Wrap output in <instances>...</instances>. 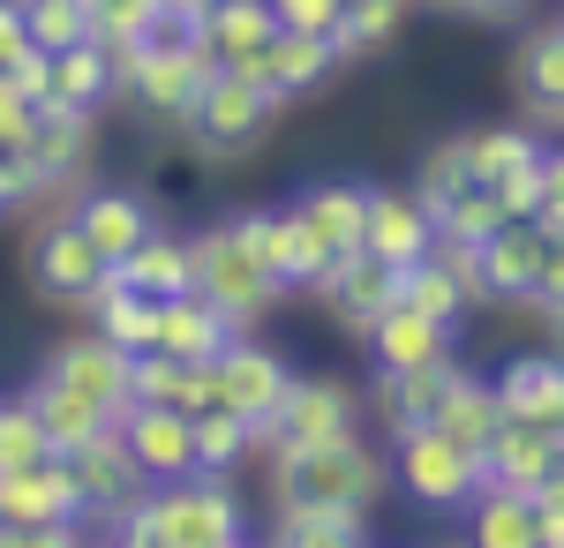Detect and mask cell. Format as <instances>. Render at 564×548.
Returning a JSON list of instances; mask_svg holds the SVG:
<instances>
[{
	"label": "cell",
	"mask_w": 564,
	"mask_h": 548,
	"mask_svg": "<svg viewBox=\"0 0 564 548\" xmlns=\"http://www.w3.org/2000/svg\"><path fill=\"white\" fill-rule=\"evenodd\" d=\"M550 353H557V361H564V308H557V316H550Z\"/></svg>",
	"instance_id": "9f6ffc18"
},
{
	"label": "cell",
	"mask_w": 564,
	"mask_h": 548,
	"mask_svg": "<svg viewBox=\"0 0 564 548\" xmlns=\"http://www.w3.org/2000/svg\"><path fill=\"white\" fill-rule=\"evenodd\" d=\"M436 241H467V249H481V241H489V233H497V226H505V211H497V188H459V196H452V204H436Z\"/></svg>",
	"instance_id": "ab89813d"
},
{
	"label": "cell",
	"mask_w": 564,
	"mask_h": 548,
	"mask_svg": "<svg viewBox=\"0 0 564 548\" xmlns=\"http://www.w3.org/2000/svg\"><path fill=\"white\" fill-rule=\"evenodd\" d=\"M361 249L391 263V271H406V263H422L436 249V218L430 204L414 196V188H369V233H361Z\"/></svg>",
	"instance_id": "ac0fdd59"
},
{
	"label": "cell",
	"mask_w": 564,
	"mask_h": 548,
	"mask_svg": "<svg viewBox=\"0 0 564 548\" xmlns=\"http://www.w3.org/2000/svg\"><path fill=\"white\" fill-rule=\"evenodd\" d=\"M234 548H249V541H234Z\"/></svg>",
	"instance_id": "6125c7cd"
},
{
	"label": "cell",
	"mask_w": 564,
	"mask_h": 548,
	"mask_svg": "<svg viewBox=\"0 0 564 548\" xmlns=\"http://www.w3.org/2000/svg\"><path fill=\"white\" fill-rule=\"evenodd\" d=\"M31 113H39V106H23V98H15V90L0 84V151H15V143H23V135H31Z\"/></svg>",
	"instance_id": "f907efd6"
},
{
	"label": "cell",
	"mask_w": 564,
	"mask_h": 548,
	"mask_svg": "<svg viewBox=\"0 0 564 548\" xmlns=\"http://www.w3.org/2000/svg\"><path fill=\"white\" fill-rule=\"evenodd\" d=\"M279 31H308V39H339L347 23V0H271Z\"/></svg>",
	"instance_id": "ee69618b"
},
{
	"label": "cell",
	"mask_w": 564,
	"mask_h": 548,
	"mask_svg": "<svg viewBox=\"0 0 564 548\" xmlns=\"http://www.w3.org/2000/svg\"><path fill=\"white\" fill-rule=\"evenodd\" d=\"M436 428L481 451V443L505 428V406H497V391H489L481 376H467V369H459V383H452V391H444V406H436Z\"/></svg>",
	"instance_id": "74e56055"
},
{
	"label": "cell",
	"mask_w": 564,
	"mask_h": 548,
	"mask_svg": "<svg viewBox=\"0 0 564 548\" xmlns=\"http://www.w3.org/2000/svg\"><path fill=\"white\" fill-rule=\"evenodd\" d=\"M369 541V511L354 504H279L271 548H361Z\"/></svg>",
	"instance_id": "4dcf8cb0"
},
{
	"label": "cell",
	"mask_w": 564,
	"mask_h": 548,
	"mask_svg": "<svg viewBox=\"0 0 564 548\" xmlns=\"http://www.w3.org/2000/svg\"><path fill=\"white\" fill-rule=\"evenodd\" d=\"M512 98L527 121L564 128V23H534L512 53Z\"/></svg>",
	"instance_id": "ffe728a7"
},
{
	"label": "cell",
	"mask_w": 564,
	"mask_h": 548,
	"mask_svg": "<svg viewBox=\"0 0 564 548\" xmlns=\"http://www.w3.org/2000/svg\"><path fill=\"white\" fill-rule=\"evenodd\" d=\"M0 84L15 90L23 106H45V98H53V53H39V45H31V53H15V61L0 68Z\"/></svg>",
	"instance_id": "f6af8a7d"
},
{
	"label": "cell",
	"mask_w": 564,
	"mask_h": 548,
	"mask_svg": "<svg viewBox=\"0 0 564 548\" xmlns=\"http://www.w3.org/2000/svg\"><path fill=\"white\" fill-rule=\"evenodd\" d=\"M39 459H53L39 414H31L23 398H8V406H0V473H23V465H39Z\"/></svg>",
	"instance_id": "7bdbcfd3"
},
{
	"label": "cell",
	"mask_w": 564,
	"mask_h": 548,
	"mask_svg": "<svg viewBox=\"0 0 564 548\" xmlns=\"http://www.w3.org/2000/svg\"><path fill=\"white\" fill-rule=\"evenodd\" d=\"M113 278L135 286V294H151V300H181V294H196V249L159 226V233H143V241L113 263Z\"/></svg>",
	"instance_id": "4316f807"
},
{
	"label": "cell",
	"mask_w": 564,
	"mask_h": 548,
	"mask_svg": "<svg viewBox=\"0 0 564 548\" xmlns=\"http://www.w3.org/2000/svg\"><path fill=\"white\" fill-rule=\"evenodd\" d=\"M188 249H196V294L218 300L234 324H249V316H263V308H279L286 286L249 255V241L234 233V218H218V226H204V233H188Z\"/></svg>",
	"instance_id": "52a82bcc"
},
{
	"label": "cell",
	"mask_w": 564,
	"mask_h": 548,
	"mask_svg": "<svg viewBox=\"0 0 564 548\" xmlns=\"http://www.w3.org/2000/svg\"><path fill=\"white\" fill-rule=\"evenodd\" d=\"M406 8H414V0H361V8H347V23H339V61H361V53H377V45H391V31H399V23H406Z\"/></svg>",
	"instance_id": "b9f144b4"
},
{
	"label": "cell",
	"mask_w": 564,
	"mask_h": 548,
	"mask_svg": "<svg viewBox=\"0 0 564 548\" xmlns=\"http://www.w3.org/2000/svg\"><path fill=\"white\" fill-rule=\"evenodd\" d=\"M204 8L212 0H159V15H188V23H204Z\"/></svg>",
	"instance_id": "11a10c76"
},
{
	"label": "cell",
	"mask_w": 564,
	"mask_h": 548,
	"mask_svg": "<svg viewBox=\"0 0 564 548\" xmlns=\"http://www.w3.org/2000/svg\"><path fill=\"white\" fill-rule=\"evenodd\" d=\"M279 113H286V106H279L263 84H249L241 68H218L212 84H204V98H196V113L181 121V135H188V151H196V158L234 166V158H249V151L271 143Z\"/></svg>",
	"instance_id": "3957f363"
},
{
	"label": "cell",
	"mask_w": 564,
	"mask_h": 548,
	"mask_svg": "<svg viewBox=\"0 0 564 548\" xmlns=\"http://www.w3.org/2000/svg\"><path fill=\"white\" fill-rule=\"evenodd\" d=\"M475 135V180L481 188H497V180H520L550 158V143L534 135V128H467Z\"/></svg>",
	"instance_id": "8d00e7d4"
},
{
	"label": "cell",
	"mask_w": 564,
	"mask_h": 548,
	"mask_svg": "<svg viewBox=\"0 0 564 548\" xmlns=\"http://www.w3.org/2000/svg\"><path fill=\"white\" fill-rule=\"evenodd\" d=\"M15 204H31V180H23V166H15V151H0V218L15 211Z\"/></svg>",
	"instance_id": "816d5d0a"
},
{
	"label": "cell",
	"mask_w": 564,
	"mask_h": 548,
	"mask_svg": "<svg viewBox=\"0 0 564 548\" xmlns=\"http://www.w3.org/2000/svg\"><path fill=\"white\" fill-rule=\"evenodd\" d=\"M475 541L467 548H542V526H534V496H520V489H481L475 504Z\"/></svg>",
	"instance_id": "836d02e7"
},
{
	"label": "cell",
	"mask_w": 564,
	"mask_h": 548,
	"mask_svg": "<svg viewBox=\"0 0 564 548\" xmlns=\"http://www.w3.org/2000/svg\"><path fill=\"white\" fill-rule=\"evenodd\" d=\"M23 23H31L39 53H68V45L98 39L90 31V0H23Z\"/></svg>",
	"instance_id": "60d3db41"
},
{
	"label": "cell",
	"mask_w": 564,
	"mask_h": 548,
	"mask_svg": "<svg viewBox=\"0 0 564 548\" xmlns=\"http://www.w3.org/2000/svg\"><path fill=\"white\" fill-rule=\"evenodd\" d=\"M263 548H271V541H263Z\"/></svg>",
	"instance_id": "be15d7a7"
},
{
	"label": "cell",
	"mask_w": 564,
	"mask_h": 548,
	"mask_svg": "<svg viewBox=\"0 0 564 548\" xmlns=\"http://www.w3.org/2000/svg\"><path fill=\"white\" fill-rule=\"evenodd\" d=\"M45 376H61L68 391H84V398H98L113 421L129 414V353L113 346L106 331H76L61 338L53 353H45Z\"/></svg>",
	"instance_id": "9a60e30c"
},
{
	"label": "cell",
	"mask_w": 564,
	"mask_h": 548,
	"mask_svg": "<svg viewBox=\"0 0 564 548\" xmlns=\"http://www.w3.org/2000/svg\"><path fill=\"white\" fill-rule=\"evenodd\" d=\"M90 151H98V113H76V106H39L31 113V135L15 143V166L31 180V196H76L90 180Z\"/></svg>",
	"instance_id": "ba28073f"
},
{
	"label": "cell",
	"mask_w": 564,
	"mask_h": 548,
	"mask_svg": "<svg viewBox=\"0 0 564 548\" xmlns=\"http://www.w3.org/2000/svg\"><path fill=\"white\" fill-rule=\"evenodd\" d=\"M68 473H76V489H84L90 518H121V511L151 489L143 465L129 459V443H121V428H106V436H90L84 451H68Z\"/></svg>",
	"instance_id": "e0dca14e"
},
{
	"label": "cell",
	"mask_w": 564,
	"mask_h": 548,
	"mask_svg": "<svg viewBox=\"0 0 564 548\" xmlns=\"http://www.w3.org/2000/svg\"><path fill=\"white\" fill-rule=\"evenodd\" d=\"M23 406L39 414L45 443H53L61 459H68V451H84L90 436H106V428H113V414H106L98 398H84V391H68V383H61V376H45V369H39V383L23 391Z\"/></svg>",
	"instance_id": "83f0119b"
},
{
	"label": "cell",
	"mask_w": 564,
	"mask_h": 548,
	"mask_svg": "<svg viewBox=\"0 0 564 548\" xmlns=\"http://www.w3.org/2000/svg\"><path fill=\"white\" fill-rule=\"evenodd\" d=\"M542 548H564V541H542Z\"/></svg>",
	"instance_id": "91938a15"
},
{
	"label": "cell",
	"mask_w": 564,
	"mask_h": 548,
	"mask_svg": "<svg viewBox=\"0 0 564 548\" xmlns=\"http://www.w3.org/2000/svg\"><path fill=\"white\" fill-rule=\"evenodd\" d=\"M121 98V53L106 39H84L68 53H53V98L45 106H76V113H106Z\"/></svg>",
	"instance_id": "d4e9b609"
},
{
	"label": "cell",
	"mask_w": 564,
	"mask_h": 548,
	"mask_svg": "<svg viewBox=\"0 0 564 548\" xmlns=\"http://www.w3.org/2000/svg\"><path fill=\"white\" fill-rule=\"evenodd\" d=\"M459 188H475V135H436L430 151L414 158V196L422 204H452Z\"/></svg>",
	"instance_id": "f35d334b"
},
{
	"label": "cell",
	"mask_w": 564,
	"mask_h": 548,
	"mask_svg": "<svg viewBox=\"0 0 564 548\" xmlns=\"http://www.w3.org/2000/svg\"><path fill=\"white\" fill-rule=\"evenodd\" d=\"M430 8H459V0H430Z\"/></svg>",
	"instance_id": "680465c9"
},
{
	"label": "cell",
	"mask_w": 564,
	"mask_h": 548,
	"mask_svg": "<svg viewBox=\"0 0 564 548\" xmlns=\"http://www.w3.org/2000/svg\"><path fill=\"white\" fill-rule=\"evenodd\" d=\"M339 68H347V61H339V45H332V39H308V31H279L257 61H241V76H249V84H263L279 106L316 98V90L332 84Z\"/></svg>",
	"instance_id": "4fadbf2b"
},
{
	"label": "cell",
	"mask_w": 564,
	"mask_h": 548,
	"mask_svg": "<svg viewBox=\"0 0 564 548\" xmlns=\"http://www.w3.org/2000/svg\"><path fill=\"white\" fill-rule=\"evenodd\" d=\"M234 233L249 241V255H257V263L279 278V286H286V294H302V286L316 294V278L339 263V255H332L302 226V211H294V204H286V211H234Z\"/></svg>",
	"instance_id": "30bf717a"
},
{
	"label": "cell",
	"mask_w": 564,
	"mask_h": 548,
	"mask_svg": "<svg viewBox=\"0 0 564 548\" xmlns=\"http://www.w3.org/2000/svg\"><path fill=\"white\" fill-rule=\"evenodd\" d=\"M354 421H361L354 383H339V376H294V383H286V398H279V414L257 428V443H263V451H308V443L354 436Z\"/></svg>",
	"instance_id": "9c48e42d"
},
{
	"label": "cell",
	"mask_w": 564,
	"mask_h": 548,
	"mask_svg": "<svg viewBox=\"0 0 564 548\" xmlns=\"http://www.w3.org/2000/svg\"><path fill=\"white\" fill-rule=\"evenodd\" d=\"M159 548H234L241 541V496L226 489V473H181L135 496Z\"/></svg>",
	"instance_id": "277c9868"
},
{
	"label": "cell",
	"mask_w": 564,
	"mask_h": 548,
	"mask_svg": "<svg viewBox=\"0 0 564 548\" xmlns=\"http://www.w3.org/2000/svg\"><path fill=\"white\" fill-rule=\"evenodd\" d=\"M196 39H204V53L218 68H241V61H257L263 45L279 39V15H271V0H212Z\"/></svg>",
	"instance_id": "f546056e"
},
{
	"label": "cell",
	"mask_w": 564,
	"mask_h": 548,
	"mask_svg": "<svg viewBox=\"0 0 564 548\" xmlns=\"http://www.w3.org/2000/svg\"><path fill=\"white\" fill-rule=\"evenodd\" d=\"M384 489V459L354 436H332V443H308V451H271V496L279 504H354L369 511Z\"/></svg>",
	"instance_id": "6da1fadb"
},
{
	"label": "cell",
	"mask_w": 564,
	"mask_h": 548,
	"mask_svg": "<svg viewBox=\"0 0 564 548\" xmlns=\"http://www.w3.org/2000/svg\"><path fill=\"white\" fill-rule=\"evenodd\" d=\"M542 255H550V233L534 218H505L489 241H481V294L489 300H534V278H542Z\"/></svg>",
	"instance_id": "44dd1931"
},
{
	"label": "cell",
	"mask_w": 564,
	"mask_h": 548,
	"mask_svg": "<svg viewBox=\"0 0 564 548\" xmlns=\"http://www.w3.org/2000/svg\"><path fill=\"white\" fill-rule=\"evenodd\" d=\"M68 218L90 233V249L106 255V263H121L143 233H159V211H151L135 188H90V180H84V188L68 196Z\"/></svg>",
	"instance_id": "d6986e66"
},
{
	"label": "cell",
	"mask_w": 564,
	"mask_h": 548,
	"mask_svg": "<svg viewBox=\"0 0 564 548\" xmlns=\"http://www.w3.org/2000/svg\"><path fill=\"white\" fill-rule=\"evenodd\" d=\"M212 76H218V61L204 53V39L196 45H135V53H121V98H129L151 128H181L188 113H196V98H204Z\"/></svg>",
	"instance_id": "8992f818"
},
{
	"label": "cell",
	"mask_w": 564,
	"mask_h": 548,
	"mask_svg": "<svg viewBox=\"0 0 564 548\" xmlns=\"http://www.w3.org/2000/svg\"><path fill=\"white\" fill-rule=\"evenodd\" d=\"M489 391H497L505 421H534V428L564 421V361L557 353H520V361H505Z\"/></svg>",
	"instance_id": "603a6c76"
},
{
	"label": "cell",
	"mask_w": 564,
	"mask_h": 548,
	"mask_svg": "<svg viewBox=\"0 0 564 548\" xmlns=\"http://www.w3.org/2000/svg\"><path fill=\"white\" fill-rule=\"evenodd\" d=\"M557 23H564V15H557Z\"/></svg>",
	"instance_id": "e7e4bbea"
},
{
	"label": "cell",
	"mask_w": 564,
	"mask_h": 548,
	"mask_svg": "<svg viewBox=\"0 0 564 548\" xmlns=\"http://www.w3.org/2000/svg\"><path fill=\"white\" fill-rule=\"evenodd\" d=\"M90 331H106L121 353H151V346H159V300L113 278V286L98 294V308H90Z\"/></svg>",
	"instance_id": "d590c367"
},
{
	"label": "cell",
	"mask_w": 564,
	"mask_h": 548,
	"mask_svg": "<svg viewBox=\"0 0 564 548\" xmlns=\"http://www.w3.org/2000/svg\"><path fill=\"white\" fill-rule=\"evenodd\" d=\"M534 526H542V541H564V465L534 489Z\"/></svg>",
	"instance_id": "c3c4849f"
},
{
	"label": "cell",
	"mask_w": 564,
	"mask_h": 548,
	"mask_svg": "<svg viewBox=\"0 0 564 548\" xmlns=\"http://www.w3.org/2000/svg\"><path fill=\"white\" fill-rule=\"evenodd\" d=\"M84 489L61 451L23 465V473H0V526H84Z\"/></svg>",
	"instance_id": "7c38bea8"
},
{
	"label": "cell",
	"mask_w": 564,
	"mask_h": 548,
	"mask_svg": "<svg viewBox=\"0 0 564 548\" xmlns=\"http://www.w3.org/2000/svg\"><path fill=\"white\" fill-rule=\"evenodd\" d=\"M15 53H31V23H23V0H0V68Z\"/></svg>",
	"instance_id": "681fc988"
},
{
	"label": "cell",
	"mask_w": 564,
	"mask_h": 548,
	"mask_svg": "<svg viewBox=\"0 0 564 548\" xmlns=\"http://www.w3.org/2000/svg\"><path fill=\"white\" fill-rule=\"evenodd\" d=\"M249 451H257V421H241L226 406L188 414V459H196V473H234Z\"/></svg>",
	"instance_id": "e575fe53"
},
{
	"label": "cell",
	"mask_w": 564,
	"mask_h": 548,
	"mask_svg": "<svg viewBox=\"0 0 564 548\" xmlns=\"http://www.w3.org/2000/svg\"><path fill=\"white\" fill-rule=\"evenodd\" d=\"M212 376H218V406L263 428L271 414H279V398H286L294 369H286V353H271V346H249V338H234V346H226V353L212 361Z\"/></svg>",
	"instance_id": "5bb4252c"
},
{
	"label": "cell",
	"mask_w": 564,
	"mask_h": 548,
	"mask_svg": "<svg viewBox=\"0 0 564 548\" xmlns=\"http://www.w3.org/2000/svg\"><path fill=\"white\" fill-rule=\"evenodd\" d=\"M241 338V324L204 294H181L159 300V353H181V361H218L226 346Z\"/></svg>",
	"instance_id": "f1b7e54d"
},
{
	"label": "cell",
	"mask_w": 564,
	"mask_h": 548,
	"mask_svg": "<svg viewBox=\"0 0 564 548\" xmlns=\"http://www.w3.org/2000/svg\"><path fill=\"white\" fill-rule=\"evenodd\" d=\"M113 428H121V443H129V459L143 465L151 489L196 473V459H188V414H174V406H129Z\"/></svg>",
	"instance_id": "7402d4cb"
},
{
	"label": "cell",
	"mask_w": 564,
	"mask_h": 548,
	"mask_svg": "<svg viewBox=\"0 0 564 548\" xmlns=\"http://www.w3.org/2000/svg\"><path fill=\"white\" fill-rule=\"evenodd\" d=\"M542 204H564V151L542 158Z\"/></svg>",
	"instance_id": "db71d44e"
},
{
	"label": "cell",
	"mask_w": 564,
	"mask_h": 548,
	"mask_svg": "<svg viewBox=\"0 0 564 548\" xmlns=\"http://www.w3.org/2000/svg\"><path fill=\"white\" fill-rule=\"evenodd\" d=\"M467 15H489V23H512V15H527L534 0H459Z\"/></svg>",
	"instance_id": "f5cc1de1"
},
{
	"label": "cell",
	"mask_w": 564,
	"mask_h": 548,
	"mask_svg": "<svg viewBox=\"0 0 564 548\" xmlns=\"http://www.w3.org/2000/svg\"><path fill=\"white\" fill-rule=\"evenodd\" d=\"M481 473H489L497 489H520V496H534V489L557 473V428L505 421L489 443H481Z\"/></svg>",
	"instance_id": "cb8c5ba5"
},
{
	"label": "cell",
	"mask_w": 564,
	"mask_h": 548,
	"mask_svg": "<svg viewBox=\"0 0 564 548\" xmlns=\"http://www.w3.org/2000/svg\"><path fill=\"white\" fill-rule=\"evenodd\" d=\"M452 383H459V361H452V353L414 361V369H377V383H369V414H377L384 436H414V428L436 421V406H444Z\"/></svg>",
	"instance_id": "8fae6325"
},
{
	"label": "cell",
	"mask_w": 564,
	"mask_h": 548,
	"mask_svg": "<svg viewBox=\"0 0 564 548\" xmlns=\"http://www.w3.org/2000/svg\"><path fill=\"white\" fill-rule=\"evenodd\" d=\"M347 8H361V0H347Z\"/></svg>",
	"instance_id": "94428289"
},
{
	"label": "cell",
	"mask_w": 564,
	"mask_h": 548,
	"mask_svg": "<svg viewBox=\"0 0 564 548\" xmlns=\"http://www.w3.org/2000/svg\"><path fill=\"white\" fill-rule=\"evenodd\" d=\"M316 300H324V308H332L354 338H369V324H377L391 300H399V271H391V263H377L369 249H354V255H339V263L316 278Z\"/></svg>",
	"instance_id": "2e32d148"
},
{
	"label": "cell",
	"mask_w": 564,
	"mask_h": 548,
	"mask_svg": "<svg viewBox=\"0 0 564 548\" xmlns=\"http://www.w3.org/2000/svg\"><path fill=\"white\" fill-rule=\"evenodd\" d=\"M399 308H414V316H430V324H444V331H459V324H467V308H475V294L459 286V271H452V263L422 255V263H406V271H399Z\"/></svg>",
	"instance_id": "d6a6232c"
},
{
	"label": "cell",
	"mask_w": 564,
	"mask_h": 548,
	"mask_svg": "<svg viewBox=\"0 0 564 548\" xmlns=\"http://www.w3.org/2000/svg\"><path fill=\"white\" fill-rule=\"evenodd\" d=\"M557 465H564V421H557Z\"/></svg>",
	"instance_id": "6f0895ef"
},
{
	"label": "cell",
	"mask_w": 564,
	"mask_h": 548,
	"mask_svg": "<svg viewBox=\"0 0 564 548\" xmlns=\"http://www.w3.org/2000/svg\"><path fill=\"white\" fill-rule=\"evenodd\" d=\"M497 211L505 218H534L542 211V166L520 173V180H497Z\"/></svg>",
	"instance_id": "7dc6e473"
},
{
	"label": "cell",
	"mask_w": 564,
	"mask_h": 548,
	"mask_svg": "<svg viewBox=\"0 0 564 548\" xmlns=\"http://www.w3.org/2000/svg\"><path fill=\"white\" fill-rule=\"evenodd\" d=\"M23 286H31L39 308L90 316L98 294L113 286V263L90 249V233L76 226V218L61 211V218H45V226H31V241H23Z\"/></svg>",
	"instance_id": "7a4b0ae2"
},
{
	"label": "cell",
	"mask_w": 564,
	"mask_h": 548,
	"mask_svg": "<svg viewBox=\"0 0 564 548\" xmlns=\"http://www.w3.org/2000/svg\"><path fill=\"white\" fill-rule=\"evenodd\" d=\"M0 548H90L76 526H0Z\"/></svg>",
	"instance_id": "bcb514c9"
},
{
	"label": "cell",
	"mask_w": 564,
	"mask_h": 548,
	"mask_svg": "<svg viewBox=\"0 0 564 548\" xmlns=\"http://www.w3.org/2000/svg\"><path fill=\"white\" fill-rule=\"evenodd\" d=\"M361 346H369V361H377V369H414V361H436V353H452V331L391 300L384 316L369 324V338H361Z\"/></svg>",
	"instance_id": "1f68e13d"
},
{
	"label": "cell",
	"mask_w": 564,
	"mask_h": 548,
	"mask_svg": "<svg viewBox=\"0 0 564 548\" xmlns=\"http://www.w3.org/2000/svg\"><path fill=\"white\" fill-rule=\"evenodd\" d=\"M391 481H399L422 511H467L481 489H489L481 451L459 443V436H444L436 421L414 428V436H391Z\"/></svg>",
	"instance_id": "5b68a950"
},
{
	"label": "cell",
	"mask_w": 564,
	"mask_h": 548,
	"mask_svg": "<svg viewBox=\"0 0 564 548\" xmlns=\"http://www.w3.org/2000/svg\"><path fill=\"white\" fill-rule=\"evenodd\" d=\"M294 211H302V226L332 255H354L361 233H369V188L361 180H308L302 196H294Z\"/></svg>",
	"instance_id": "484cf974"
}]
</instances>
